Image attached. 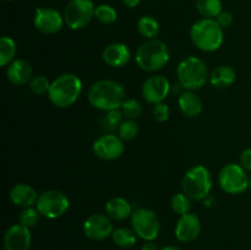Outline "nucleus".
I'll return each mask as SVG.
<instances>
[{"instance_id":"1a4fd4ad","label":"nucleus","mask_w":251,"mask_h":250,"mask_svg":"<svg viewBox=\"0 0 251 250\" xmlns=\"http://www.w3.org/2000/svg\"><path fill=\"white\" fill-rule=\"evenodd\" d=\"M36 207L43 217L56 220V218L63 217L68 212L70 208V200L61 191L46 190L39 194Z\"/></svg>"},{"instance_id":"0eeeda50","label":"nucleus","mask_w":251,"mask_h":250,"mask_svg":"<svg viewBox=\"0 0 251 250\" xmlns=\"http://www.w3.org/2000/svg\"><path fill=\"white\" fill-rule=\"evenodd\" d=\"M218 184L225 193L239 195L249 189V175L240 164L228 163L218 173Z\"/></svg>"},{"instance_id":"9b49d317","label":"nucleus","mask_w":251,"mask_h":250,"mask_svg":"<svg viewBox=\"0 0 251 250\" xmlns=\"http://www.w3.org/2000/svg\"><path fill=\"white\" fill-rule=\"evenodd\" d=\"M92 151L98 158L103 161H114L124 153L125 145L119 135L108 132L100 136L93 142Z\"/></svg>"},{"instance_id":"c756f323","label":"nucleus","mask_w":251,"mask_h":250,"mask_svg":"<svg viewBox=\"0 0 251 250\" xmlns=\"http://www.w3.org/2000/svg\"><path fill=\"white\" fill-rule=\"evenodd\" d=\"M39 217H41V213L37 210V207H33V206L32 207L22 208V211L19 215L20 223L25 225V227L29 228V229L38 225Z\"/></svg>"},{"instance_id":"b1692460","label":"nucleus","mask_w":251,"mask_h":250,"mask_svg":"<svg viewBox=\"0 0 251 250\" xmlns=\"http://www.w3.org/2000/svg\"><path fill=\"white\" fill-rule=\"evenodd\" d=\"M195 7L203 19H216L223 11L221 0H196Z\"/></svg>"},{"instance_id":"f03ea898","label":"nucleus","mask_w":251,"mask_h":250,"mask_svg":"<svg viewBox=\"0 0 251 250\" xmlns=\"http://www.w3.org/2000/svg\"><path fill=\"white\" fill-rule=\"evenodd\" d=\"M82 92V81L75 74H63L54 78L48 91V98L58 108H69L76 103Z\"/></svg>"},{"instance_id":"7c9ffc66","label":"nucleus","mask_w":251,"mask_h":250,"mask_svg":"<svg viewBox=\"0 0 251 250\" xmlns=\"http://www.w3.org/2000/svg\"><path fill=\"white\" fill-rule=\"evenodd\" d=\"M50 83L51 82H49V80L44 75L33 76L32 80L29 81V90H31V92L33 95L37 96L48 95Z\"/></svg>"},{"instance_id":"ddd939ff","label":"nucleus","mask_w":251,"mask_h":250,"mask_svg":"<svg viewBox=\"0 0 251 250\" xmlns=\"http://www.w3.org/2000/svg\"><path fill=\"white\" fill-rule=\"evenodd\" d=\"M172 91V85L163 75L150 76L142 83L141 93L144 100L150 104H157L166 100Z\"/></svg>"},{"instance_id":"f3484780","label":"nucleus","mask_w":251,"mask_h":250,"mask_svg":"<svg viewBox=\"0 0 251 250\" xmlns=\"http://www.w3.org/2000/svg\"><path fill=\"white\" fill-rule=\"evenodd\" d=\"M131 58L130 49L126 44L115 42L105 47L102 51V59L107 65L112 68H123L126 65Z\"/></svg>"},{"instance_id":"2eb2a0df","label":"nucleus","mask_w":251,"mask_h":250,"mask_svg":"<svg viewBox=\"0 0 251 250\" xmlns=\"http://www.w3.org/2000/svg\"><path fill=\"white\" fill-rule=\"evenodd\" d=\"M174 233L176 239L181 243H191L198 239L201 233V221L199 216L193 212L179 216Z\"/></svg>"},{"instance_id":"6e6552de","label":"nucleus","mask_w":251,"mask_h":250,"mask_svg":"<svg viewBox=\"0 0 251 250\" xmlns=\"http://www.w3.org/2000/svg\"><path fill=\"white\" fill-rule=\"evenodd\" d=\"M130 222L137 237L145 242H152L158 237L161 222L154 211L150 208H136L130 216Z\"/></svg>"},{"instance_id":"cd10ccee","label":"nucleus","mask_w":251,"mask_h":250,"mask_svg":"<svg viewBox=\"0 0 251 250\" xmlns=\"http://www.w3.org/2000/svg\"><path fill=\"white\" fill-rule=\"evenodd\" d=\"M95 19L103 25H112L117 21L118 12L113 6L108 4H102L96 6Z\"/></svg>"},{"instance_id":"aec40b11","label":"nucleus","mask_w":251,"mask_h":250,"mask_svg":"<svg viewBox=\"0 0 251 250\" xmlns=\"http://www.w3.org/2000/svg\"><path fill=\"white\" fill-rule=\"evenodd\" d=\"M178 107L186 118H196L202 112V102L194 91H184L178 98Z\"/></svg>"},{"instance_id":"4468645a","label":"nucleus","mask_w":251,"mask_h":250,"mask_svg":"<svg viewBox=\"0 0 251 250\" xmlns=\"http://www.w3.org/2000/svg\"><path fill=\"white\" fill-rule=\"evenodd\" d=\"M112 220L103 213H93L83 222V233L86 237L95 242L107 239L113 234Z\"/></svg>"},{"instance_id":"dca6fc26","label":"nucleus","mask_w":251,"mask_h":250,"mask_svg":"<svg viewBox=\"0 0 251 250\" xmlns=\"http://www.w3.org/2000/svg\"><path fill=\"white\" fill-rule=\"evenodd\" d=\"M32 235L29 228L21 223L7 228L4 235L5 250H28L31 248Z\"/></svg>"},{"instance_id":"c85d7f7f","label":"nucleus","mask_w":251,"mask_h":250,"mask_svg":"<svg viewBox=\"0 0 251 250\" xmlns=\"http://www.w3.org/2000/svg\"><path fill=\"white\" fill-rule=\"evenodd\" d=\"M139 134V125L134 119L123 120L118 127V135L123 141H131Z\"/></svg>"},{"instance_id":"a19ab883","label":"nucleus","mask_w":251,"mask_h":250,"mask_svg":"<svg viewBox=\"0 0 251 250\" xmlns=\"http://www.w3.org/2000/svg\"><path fill=\"white\" fill-rule=\"evenodd\" d=\"M5 1H17V0H5Z\"/></svg>"},{"instance_id":"72a5a7b5","label":"nucleus","mask_w":251,"mask_h":250,"mask_svg":"<svg viewBox=\"0 0 251 250\" xmlns=\"http://www.w3.org/2000/svg\"><path fill=\"white\" fill-rule=\"evenodd\" d=\"M152 115H153V119L157 120L158 123H164L169 119L171 109H169V107L166 103H157L152 108Z\"/></svg>"},{"instance_id":"2f4dec72","label":"nucleus","mask_w":251,"mask_h":250,"mask_svg":"<svg viewBox=\"0 0 251 250\" xmlns=\"http://www.w3.org/2000/svg\"><path fill=\"white\" fill-rule=\"evenodd\" d=\"M122 113L126 119H137L142 114V105L140 104L139 100L134 98L125 100V102L122 105Z\"/></svg>"},{"instance_id":"393cba45","label":"nucleus","mask_w":251,"mask_h":250,"mask_svg":"<svg viewBox=\"0 0 251 250\" xmlns=\"http://www.w3.org/2000/svg\"><path fill=\"white\" fill-rule=\"evenodd\" d=\"M136 238L137 235L134 232V229H130L126 227L117 228V229L113 230L112 234L114 244L119 248H123V249H129V248L134 247L136 244Z\"/></svg>"},{"instance_id":"5701e85b","label":"nucleus","mask_w":251,"mask_h":250,"mask_svg":"<svg viewBox=\"0 0 251 250\" xmlns=\"http://www.w3.org/2000/svg\"><path fill=\"white\" fill-rule=\"evenodd\" d=\"M137 32L141 37L145 39H153L157 38L159 34V24L153 16L150 15H145V16L140 17L137 21Z\"/></svg>"},{"instance_id":"f8f14e48","label":"nucleus","mask_w":251,"mask_h":250,"mask_svg":"<svg viewBox=\"0 0 251 250\" xmlns=\"http://www.w3.org/2000/svg\"><path fill=\"white\" fill-rule=\"evenodd\" d=\"M64 15L53 7H37L34 11L33 25L41 33L55 34L63 28Z\"/></svg>"},{"instance_id":"7ed1b4c3","label":"nucleus","mask_w":251,"mask_h":250,"mask_svg":"<svg viewBox=\"0 0 251 250\" xmlns=\"http://www.w3.org/2000/svg\"><path fill=\"white\" fill-rule=\"evenodd\" d=\"M190 38L194 46L206 53L218 50L223 44V28L216 19H200L190 28Z\"/></svg>"},{"instance_id":"bb28decb","label":"nucleus","mask_w":251,"mask_h":250,"mask_svg":"<svg viewBox=\"0 0 251 250\" xmlns=\"http://www.w3.org/2000/svg\"><path fill=\"white\" fill-rule=\"evenodd\" d=\"M171 207L176 215H185L191 210V199L184 193L174 194L171 199Z\"/></svg>"},{"instance_id":"ea45409f","label":"nucleus","mask_w":251,"mask_h":250,"mask_svg":"<svg viewBox=\"0 0 251 250\" xmlns=\"http://www.w3.org/2000/svg\"><path fill=\"white\" fill-rule=\"evenodd\" d=\"M249 188L251 189V176H249Z\"/></svg>"},{"instance_id":"f704fd0d","label":"nucleus","mask_w":251,"mask_h":250,"mask_svg":"<svg viewBox=\"0 0 251 250\" xmlns=\"http://www.w3.org/2000/svg\"><path fill=\"white\" fill-rule=\"evenodd\" d=\"M216 21L218 22V25H220L223 29H225L228 28L229 26H232L233 21H234V16H233V14L230 11H227V10L225 11V10H223V11L216 17Z\"/></svg>"},{"instance_id":"39448f33","label":"nucleus","mask_w":251,"mask_h":250,"mask_svg":"<svg viewBox=\"0 0 251 250\" xmlns=\"http://www.w3.org/2000/svg\"><path fill=\"white\" fill-rule=\"evenodd\" d=\"M178 82L186 91H198L205 86L210 78L207 65L198 56H188L176 66Z\"/></svg>"},{"instance_id":"423d86ee","label":"nucleus","mask_w":251,"mask_h":250,"mask_svg":"<svg viewBox=\"0 0 251 250\" xmlns=\"http://www.w3.org/2000/svg\"><path fill=\"white\" fill-rule=\"evenodd\" d=\"M212 183V174L210 169L202 164H196L185 172L181 179V188L183 193L186 194L191 200L202 201L208 198Z\"/></svg>"},{"instance_id":"412c9836","label":"nucleus","mask_w":251,"mask_h":250,"mask_svg":"<svg viewBox=\"0 0 251 250\" xmlns=\"http://www.w3.org/2000/svg\"><path fill=\"white\" fill-rule=\"evenodd\" d=\"M235 80H237V73L229 65H220L213 69L208 78L211 85L220 90L230 87L235 82Z\"/></svg>"},{"instance_id":"6ab92c4d","label":"nucleus","mask_w":251,"mask_h":250,"mask_svg":"<svg viewBox=\"0 0 251 250\" xmlns=\"http://www.w3.org/2000/svg\"><path fill=\"white\" fill-rule=\"evenodd\" d=\"M7 80L16 86H24L29 83L33 77V70L28 61L24 59H16L11 61L6 69Z\"/></svg>"},{"instance_id":"e433bc0d","label":"nucleus","mask_w":251,"mask_h":250,"mask_svg":"<svg viewBox=\"0 0 251 250\" xmlns=\"http://www.w3.org/2000/svg\"><path fill=\"white\" fill-rule=\"evenodd\" d=\"M122 1H123V4H124L126 7L134 9V7H136L137 5L141 2V0H122Z\"/></svg>"},{"instance_id":"4c0bfd02","label":"nucleus","mask_w":251,"mask_h":250,"mask_svg":"<svg viewBox=\"0 0 251 250\" xmlns=\"http://www.w3.org/2000/svg\"><path fill=\"white\" fill-rule=\"evenodd\" d=\"M142 250H159L157 248V245L154 244L153 240L152 242H146L144 245H142Z\"/></svg>"},{"instance_id":"20e7f679","label":"nucleus","mask_w":251,"mask_h":250,"mask_svg":"<svg viewBox=\"0 0 251 250\" xmlns=\"http://www.w3.org/2000/svg\"><path fill=\"white\" fill-rule=\"evenodd\" d=\"M169 49L163 41L158 38L146 39L140 44L135 54L137 66L146 73H156L168 64Z\"/></svg>"},{"instance_id":"a878e982","label":"nucleus","mask_w":251,"mask_h":250,"mask_svg":"<svg viewBox=\"0 0 251 250\" xmlns=\"http://www.w3.org/2000/svg\"><path fill=\"white\" fill-rule=\"evenodd\" d=\"M17 47L11 37L2 36L0 38V66L9 65L16 56Z\"/></svg>"},{"instance_id":"c9c22d12","label":"nucleus","mask_w":251,"mask_h":250,"mask_svg":"<svg viewBox=\"0 0 251 250\" xmlns=\"http://www.w3.org/2000/svg\"><path fill=\"white\" fill-rule=\"evenodd\" d=\"M239 164L247 172H251V149H247L242 152Z\"/></svg>"},{"instance_id":"a211bd4d","label":"nucleus","mask_w":251,"mask_h":250,"mask_svg":"<svg viewBox=\"0 0 251 250\" xmlns=\"http://www.w3.org/2000/svg\"><path fill=\"white\" fill-rule=\"evenodd\" d=\"M38 194L37 191L32 188L31 185L25 183L15 184L11 189H10L9 198L11 202L15 206L21 208L32 207L36 205L37 200H38Z\"/></svg>"},{"instance_id":"9d476101","label":"nucleus","mask_w":251,"mask_h":250,"mask_svg":"<svg viewBox=\"0 0 251 250\" xmlns=\"http://www.w3.org/2000/svg\"><path fill=\"white\" fill-rule=\"evenodd\" d=\"M96 6L92 0H70L64 10V20L69 28L82 29L95 19Z\"/></svg>"},{"instance_id":"4be33fe9","label":"nucleus","mask_w":251,"mask_h":250,"mask_svg":"<svg viewBox=\"0 0 251 250\" xmlns=\"http://www.w3.org/2000/svg\"><path fill=\"white\" fill-rule=\"evenodd\" d=\"M104 212L110 220L124 221L131 216L132 208L124 198H112L105 202Z\"/></svg>"},{"instance_id":"473e14b6","label":"nucleus","mask_w":251,"mask_h":250,"mask_svg":"<svg viewBox=\"0 0 251 250\" xmlns=\"http://www.w3.org/2000/svg\"><path fill=\"white\" fill-rule=\"evenodd\" d=\"M123 123V113L119 112V109L109 110L105 114L104 119H103V124L107 125L108 129H115L119 127V125Z\"/></svg>"},{"instance_id":"f257e3e1","label":"nucleus","mask_w":251,"mask_h":250,"mask_svg":"<svg viewBox=\"0 0 251 250\" xmlns=\"http://www.w3.org/2000/svg\"><path fill=\"white\" fill-rule=\"evenodd\" d=\"M125 88L114 80L102 78L91 85L87 100L93 108L102 112L119 109L125 102Z\"/></svg>"},{"instance_id":"58836bf2","label":"nucleus","mask_w":251,"mask_h":250,"mask_svg":"<svg viewBox=\"0 0 251 250\" xmlns=\"http://www.w3.org/2000/svg\"><path fill=\"white\" fill-rule=\"evenodd\" d=\"M159 250H181V249H180V248H178V247H174V245H168V247L161 248Z\"/></svg>"}]
</instances>
